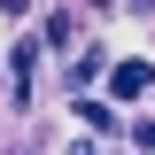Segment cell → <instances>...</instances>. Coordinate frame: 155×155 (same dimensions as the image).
Wrapping results in <instances>:
<instances>
[{
    "instance_id": "6da1fadb",
    "label": "cell",
    "mask_w": 155,
    "mask_h": 155,
    "mask_svg": "<svg viewBox=\"0 0 155 155\" xmlns=\"http://www.w3.org/2000/svg\"><path fill=\"white\" fill-rule=\"evenodd\" d=\"M147 85H155V70H147V62H116V78H109V93H116V101H140Z\"/></svg>"
},
{
    "instance_id": "7a4b0ae2",
    "label": "cell",
    "mask_w": 155,
    "mask_h": 155,
    "mask_svg": "<svg viewBox=\"0 0 155 155\" xmlns=\"http://www.w3.org/2000/svg\"><path fill=\"white\" fill-rule=\"evenodd\" d=\"M8 70H16V93H23V109H31V70H39V54H31V47H8Z\"/></svg>"
},
{
    "instance_id": "3957f363",
    "label": "cell",
    "mask_w": 155,
    "mask_h": 155,
    "mask_svg": "<svg viewBox=\"0 0 155 155\" xmlns=\"http://www.w3.org/2000/svg\"><path fill=\"white\" fill-rule=\"evenodd\" d=\"M78 124H93V132H116V109H109V101H78Z\"/></svg>"
}]
</instances>
